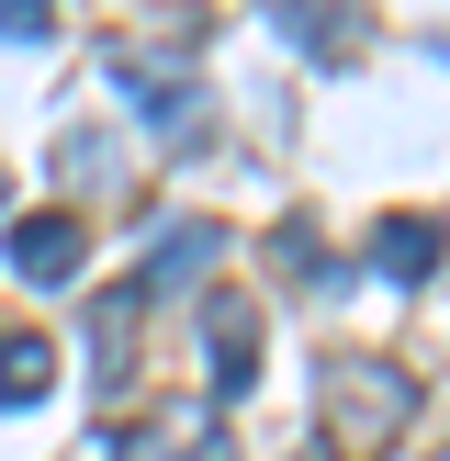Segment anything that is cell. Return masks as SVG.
Here are the masks:
<instances>
[{"label":"cell","instance_id":"obj_3","mask_svg":"<svg viewBox=\"0 0 450 461\" xmlns=\"http://www.w3.org/2000/svg\"><path fill=\"white\" fill-rule=\"evenodd\" d=\"M79 259H90V237H79L68 214H22V225H12V270H22V282H68Z\"/></svg>","mask_w":450,"mask_h":461},{"label":"cell","instance_id":"obj_4","mask_svg":"<svg viewBox=\"0 0 450 461\" xmlns=\"http://www.w3.org/2000/svg\"><path fill=\"white\" fill-rule=\"evenodd\" d=\"M372 270L382 282H428V270H439V225L428 214H382L372 225Z\"/></svg>","mask_w":450,"mask_h":461},{"label":"cell","instance_id":"obj_6","mask_svg":"<svg viewBox=\"0 0 450 461\" xmlns=\"http://www.w3.org/2000/svg\"><path fill=\"white\" fill-rule=\"evenodd\" d=\"M45 383H57V349L34 327H0V405H34Z\"/></svg>","mask_w":450,"mask_h":461},{"label":"cell","instance_id":"obj_1","mask_svg":"<svg viewBox=\"0 0 450 461\" xmlns=\"http://www.w3.org/2000/svg\"><path fill=\"white\" fill-rule=\"evenodd\" d=\"M405 405L417 394H405V372H382V360H338V383H327V428L349 450H372L382 428H405Z\"/></svg>","mask_w":450,"mask_h":461},{"label":"cell","instance_id":"obj_7","mask_svg":"<svg viewBox=\"0 0 450 461\" xmlns=\"http://www.w3.org/2000/svg\"><path fill=\"white\" fill-rule=\"evenodd\" d=\"M282 23V45H304V57H360V23H338V12H270Z\"/></svg>","mask_w":450,"mask_h":461},{"label":"cell","instance_id":"obj_5","mask_svg":"<svg viewBox=\"0 0 450 461\" xmlns=\"http://www.w3.org/2000/svg\"><path fill=\"white\" fill-rule=\"evenodd\" d=\"M214 259H225V237H214V225H169V237H158V259L135 270V293H180L192 270H214Z\"/></svg>","mask_w":450,"mask_h":461},{"label":"cell","instance_id":"obj_8","mask_svg":"<svg viewBox=\"0 0 450 461\" xmlns=\"http://www.w3.org/2000/svg\"><path fill=\"white\" fill-rule=\"evenodd\" d=\"M57 180H90V192H102V180H112V135H102V124L57 135Z\"/></svg>","mask_w":450,"mask_h":461},{"label":"cell","instance_id":"obj_2","mask_svg":"<svg viewBox=\"0 0 450 461\" xmlns=\"http://www.w3.org/2000/svg\"><path fill=\"white\" fill-rule=\"evenodd\" d=\"M202 360H214V394L237 405L248 383H259V304H237V293H225V304L202 315Z\"/></svg>","mask_w":450,"mask_h":461},{"label":"cell","instance_id":"obj_11","mask_svg":"<svg viewBox=\"0 0 450 461\" xmlns=\"http://www.w3.org/2000/svg\"><path fill=\"white\" fill-rule=\"evenodd\" d=\"M0 203H12V180H0Z\"/></svg>","mask_w":450,"mask_h":461},{"label":"cell","instance_id":"obj_9","mask_svg":"<svg viewBox=\"0 0 450 461\" xmlns=\"http://www.w3.org/2000/svg\"><path fill=\"white\" fill-rule=\"evenodd\" d=\"M45 34H57L45 0H0V45H45Z\"/></svg>","mask_w":450,"mask_h":461},{"label":"cell","instance_id":"obj_10","mask_svg":"<svg viewBox=\"0 0 450 461\" xmlns=\"http://www.w3.org/2000/svg\"><path fill=\"white\" fill-rule=\"evenodd\" d=\"M180 461H237V450H225V428H192V439H180Z\"/></svg>","mask_w":450,"mask_h":461}]
</instances>
